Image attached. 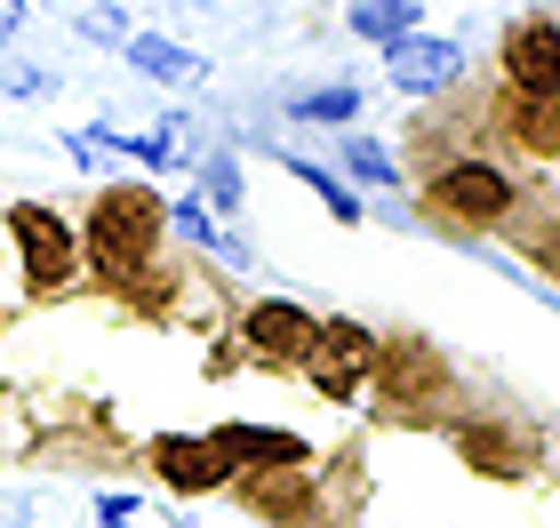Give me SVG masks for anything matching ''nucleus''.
Returning a JSON list of instances; mask_svg holds the SVG:
<instances>
[{
	"instance_id": "f257e3e1",
	"label": "nucleus",
	"mask_w": 560,
	"mask_h": 528,
	"mask_svg": "<svg viewBox=\"0 0 560 528\" xmlns=\"http://www.w3.org/2000/svg\"><path fill=\"white\" fill-rule=\"evenodd\" d=\"M161 224H168V209L144 185H113L105 200H96V216H89L96 272H105V281H137L144 257H152V240H161Z\"/></svg>"
},
{
	"instance_id": "f03ea898",
	"label": "nucleus",
	"mask_w": 560,
	"mask_h": 528,
	"mask_svg": "<svg viewBox=\"0 0 560 528\" xmlns=\"http://www.w3.org/2000/svg\"><path fill=\"white\" fill-rule=\"evenodd\" d=\"M9 233H16V248H24V281H33L40 296L72 281V224H65L57 209L16 200V209H9Z\"/></svg>"
},
{
	"instance_id": "7ed1b4c3",
	"label": "nucleus",
	"mask_w": 560,
	"mask_h": 528,
	"mask_svg": "<svg viewBox=\"0 0 560 528\" xmlns=\"http://www.w3.org/2000/svg\"><path fill=\"white\" fill-rule=\"evenodd\" d=\"M432 209L456 216V224H497L504 209H513V185L489 168V161H456L432 176Z\"/></svg>"
},
{
	"instance_id": "20e7f679",
	"label": "nucleus",
	"mask_w": 560,
	"mask_h": 528,
	"mask_svg": "<svg viewBox=\"0 0 560 528\" xmlns=\"http://www.w3.org/2000/svg\"><path fill=\"white\" fill-rule=\"evenodd\" d=\"M304 361H313L320 392H352V385H361V376L376 368V337L361 329V320H328V329L313 337V352H304Z\"/></svg>"
},
{
	"instance_id": "39448f33",
	"label": "nucleus",
	"mask_w": 560,
	"mask_h": 528,
	"mask_svg": "<svg viewBox=\"0 0 560 528\" xmlns=\"http://www.w3.org/2000/svg\"><path fill=\"white\" fill-rule=\"evenodd\" d=\"M224 448V465L233 472H296L313 448H304L296 433H265V424H224V433H209Z\"/></svg>"
},
{
	"instance_id": "423d86ee",
	"label": "nucleus",
	"mask_w": 560,
	"mask_h": 528,
	"mask_svg": "<svg viewBox=\"0 0 560 528\" xmlns=\"http://www.w3.org/2000/svg\"><path fill=\"white\" fill-rule=\"evenodd\" d=\"M385 72H393V89L432 96V89H448L456 72H465V57H456V40H424V33H409L400 48H385Z\"/></svg>"
},
{
	"instance_id": "0eeeda50",
	"label": "nucleus",
	"mask_w": 560,
	"mask_h": 528,
	"mask_svg": "<svg viewBox=\"0 0 560 528\" xmlns=\"http://www.w3.org/2000/svg\"><path fill=\"white\" fill-rule=\"evenodd\" d=\"M504 72H513L521 96H560V33L552 24H521L504 40Z\"/></svg>"
},
{
	"instance_id": "6e6552de",
	"label": "nucleus",
	"mask_w": 560,
	"mask_h": 528,
	"mask_svg": "<svg viewBox=\"0 0 560 528\" xmlns=\"http://www.w3.org/2000/svg\"><path fill=\"white\" fill-rule=\"evenodd\" d=\"M152 472H161L168 489H185V496L233 481V465H224V448H217V441H176V433H168L161 448H152Z\"/></svg>"
},
{
	"instance_id": "1a4fd4ad",
	"label": "nucleus",
	"mask_w": 560,
	"mask_h": 528,
	"mask_svg": "<svg viewBox=\"0 0 560 528\" xmlns=\"http://www.w3.org/2000/svg\"><path fill=\"white\" fill-rule=\"evenodd\" d=\"M313 337H320V320L304 313V305H289V296H265V305L248 313V344L272 352V361H304Z\"/></svg>"
},
{
	"instance_id": "9d476101",
	"label": "nucleus",
	"mask_w": 560,
	"mask_h": 528,
	"mask_svg": "<svg viewBox=\"0 0 560 528\" xmlns=\"http://www.w3.org/2000/svg\"><path fill=\"white\" fill-rule=\"evenodd\" d=\"M376 392H393V400L441 392V361L424 344H376Z\"/></svg>"
},
{
	"instance_id": "9b49d317",
	"label": "nucleus",
	"mask_w": 560,
	"mask_h": 528,
	"mask_svg": "<svg viewBox=\"0 0 560 528\" xmlns=\"http://www.w3.org/2000/svg\"><path fill=\"white\" fill-rule=\"evenodd\" d=\"M409 24H417V0H352V33H361V40L400 48V40H409Z\"/></svg>"
},
{
	"instance_id": "f8f14e48",
	"label": "nucleus",
	"mask_w": 560,
	"mask_h": 528,
	"mask_svg": "<svg viewBox=\"0 0 560 528\" xmlns=\"http://www.w3.org/2000/svg\"><path fill=\"white\" fill-rule=\"evenodd\" d=\"M129 64L152 72V81H200V57H185V48H168V40H152V33H129Z\"/></svg>"
},
{
	"instance_id": "ddd939ff",
	"label": "nucleus",
	"mask_w": 560,
	"mask_h": 528,
	"mask_svg": "<svg viewBox=\"0 0 560 528\" xmlns=\"http://www.w3.org/2000/svg\"><path fill=\"white\" fill-rule=\"evenodd\" d=\"M248 505L257 513H272V520H296V505H304V472H248Z\"/></svg>"
},
{
	"instance_id": "4468645a",
	"label": "nucleus",
	"mask_w": 560,
	"mask_h": 528,
	"mask_svg": "<svg viewBox=\"0 0 560 528\" xmlns=\"http://www.w3.org/2000/svg\"><path fill=\"white\" fill-rule=\"evenodd\" d=\"M456 448H465V465H480V472H497V481H513V472L528 465V457H521V441H504V433H489V424H472V433L456 441Z\"/></svg>"
},
{
	"instance_id": "2eb2a0df",
	"label": "nucleus",
	"mask_w": 560,
	"mask_h": 528,
	"mask_svg": "<svg viewBox=\"0 0 560 528\" xmlns=\"http://www.w3.org/2000/svg\"><path fill=\"white\" fill-rule=\"evenodd\" d=\"M513 129L537 144V153H560V96H521V105H513Z\"/></svg>"
},
{
	"instance_id": "dca6fc26",
	"label": "nucleus",
	"mask_w": 560,
	"mask_h": 528,
	"mask_svg": "<svg viewBox=\"0 0 560 528\" xmlns=\"http://www.w3.org/2000/svg\"><path fill=\"white\" fill-rule=\"evenodd\" d=\"M296 113L304 120H352L361 113V89H313V96H296Z\"/></svg>"
},
{
	"instance_id": "f3484780",
	"label": "nucleus",
	"mask_w": 560,
	"mask_h": 528,
	"mask_svg": "<svg viewBox=\"0 0 560 528\" xmlns=\"http://www.w3.org/2000/svg\"><path fill=\"white\" fill-rule=\"evenodd\" d=\"M345 168H352V176H361V185H393V176H400V168H393V153H385V144H345Z\"/></svg>"
},
{
	"instance_id": "a211bd4d",
	"label": "nucleus",
	"mask_w": 560,
	"mask_h": 528,
	"mask_svg": "<svg viewBox=\"0 0 560 528\" xmlns=\"http://www.w3.org/2000/svg\"><path fill=\"white\" fill-rule=\"evenodd\" d=\"M289 168H296V176H304V185H313V192H320V200H328V209H337V216H345V224H352V216H361V200H352V192H345V185H337V176H320V168H313V161H289Z\"/></svg>"
},
{
	"instance_id": "6ab92c4d",
	"label": "nucleus",
	"mask_w": 560,
	"mask_h": 528,
	"mask_svg": "<svg viewBox=\"0 0 560 528\" xmlns=\"http://www.w3.org/2000/svg\"><path fill=\"white\" fill-rule=\"evenodd\" d=\"M96 520H105V528H129V520H137V496H96Z\"/></svg>"
},
{
	"instance_id": "aec40b11",
	"label": "nucleus",
	"mask_w": 560,
	"mask_h": 528,
	"mask_svg": "<svg viewBox=\"0 0 560 528\" xmlns=\"http://www.w3.org/2000/svg\"><path fill=\"white\" fill-rule=\"evenodd\" d=\"M209 192H217V200H224V209H233V200H241V185H233V168H224V161H217V168H209Z\"/></svg>"
},
{
	"instance_id": "412c9836",
	"label": "nucleus",
	"mask_w": 560,
	"mask_h": 528,
	"mask_svg": "<svg viewBox=\"0 0 560 528\" xmlns=\"http://www.w3.org/2000/svg\"><path fill=\"white\" fill-rule=\"evenodd\" d=\"M0 520H9V513H0Z\"/></svg>"
}]
</instances>
